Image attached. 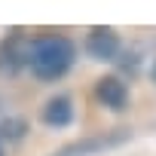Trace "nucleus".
Masks as SVG:
<instances>
[{
  "instance_id": "obj_1",
  "label": "nucleus",
  "mask_w": 156,
  "mask_h": 156,
  "mask_svg": "<svg viewBox=\"0 0 156 156\" xmlns=\"http://www.w3.org/2000/svg\"><path fill=\"white\" fill-rule=\"evenodd\" d=\"M76 58V46L70 37L64 34H43V37H34L31 40V58H28V67L37 80H58L70 70Z\"/></svg>"
},
{
  "instance_id": "obj_2",
  "label": "nucleus",
  "mask_w": 156,
  "mask_h": 156,
  "mask_svg": "<svg viewBox=\"0 0 156 156\" xmlns=\"http://www.w3.org/2000/svg\"><path fill=\"white\" fill-rule=\"evenodd\" d=\"M31 58V40H25L22 31H9L0 40V73H16Z\"/></svg>"
},
{
  "instance_id": "obj_3",
  "label": "nucleus",
  "mask_w": 156,
  "mask_h": 156,
  "mask_svg": "<svg viewBox=\"0 0 156 156\" xmlns=\"http://www.w3.org/2000/svg\"><path fill=\"white\" fill-rule=\"evenodd\" d=\"M119 34L113 28H92L86 34V52L98 61H113L119 55Z\"/></svg>"
},
{
  "instance_id": "obj_4",
  "label": "nucleus",
  "mask_w": 156,
  "mask_h": 156,
  "mask_svg": "<svg viewBox=\"0 0 156 156\" xmlns=\"http://www.w3.org/2000/svg\"><path fill=\"white\" fill-rule=\"evenodd\" d=\"M126 138H129V132H113V135H101V138H83V141H73V144L61 147V150L52 153V156H89V153L116 147V144H122Z\"/></svg>"
},
{
  "instance_id": "obj_5",
  "label": "nucleus",
  "mask_w": 156,
  "mask_h": 156,
  "mask_svg": "<svg viewBox=\"0 0 156 156\" xmlns=\"http://www.w3.org/2000/svg\"><path fill=\"white\" fill-rule=\"evenodd\" d=\"M95 98L110 110H122L126 101H129V89H126V83L119 76H101L95 83Z\"/></svg>"
},
{
  "instance_id": "obj_6",
  "label": "nucleus",
  "mask_w": 156,
  "mask_h": 156,
  "mask_svg": "<svg viewBox=\"0 0 156 156\" xmlns=\"http://www.w3.org/2000/svg\"><path fill=\"white\" fill-rule=\"evenodd\" d=\"M40 119H43L49 129H64V126H70V122H73V101H70L67 95L49 98V101L43 104V110H40Z\"/></svg>"
},
{
  "instance_id": "obj_7",
  "label": "nucleus",
  "mask_w": 156,
  "mask_h": 156,
  "mask_svg": "<svg viewBox=\"0 0 156 156\" xmlns=\"http://www.w3.org/2000/svg\"><path fill=\"white\" fill-rule=\"evenodd\" d=\"M25 119H6V122H0V138H22L25 135Z\"/></svg>"
},
{
  "instance_id": "obj_8",
  "label": "nucleus",
  "mask_w": 156,
  "mask_h": 156,
  "mask_svg": "<svg viewBox=\"0 0 156 156\" xmlns=\"http://www.w3.org/2000/svg\"><path fill=\"white\" fill-rule=\"evenodd\" d=\"M150 76H153V83H156V61H153V67H150Z\"/></svg>"
},
{
  "instance_id": "obj_9",
  "label": "nucleus",
  "mask_w": 156,
  "mask_h": 156,
  "mask_svg": "<svg viewBox=\"0 0 156 156\" xmlns=\"http://www.w3.org/2000/svg\"><path fill=\"white\" fill-rule=\"evenodd\" d=\"M0 156H6V153H3V144H0Z\"/></svg>"
}]
</instances>
